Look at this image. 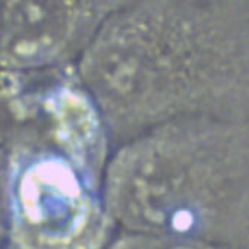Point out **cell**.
<instances>
[{"label": "cell", "instance_id": "5b68a950", "mask_svg": "<svg viewBox=\"0 0 249 249\" xmlns=\"http://www.w3.org/2000/svg\"><path fill=\"white\" fill-rule=\"evenodd\" d=\"M108 249H230L204 242L122 233Z\"/></svg>", "mask_w": 249, "mask_h": 249}, {"label": "cell", "instance_id": "277c9868", "mask_svg": "<svg viewBox=\"0 0 249 249\" xmlns=\"http://www.w3.org/2000/svg\"><path fill=\"white\" fill-rule=\"evenodd\" d=\"M120 2L0 3V72L75 69Z\"/></svg>", "mask_w": 249, "mask_h": 249}, {"label": "cell", "instance_id": "8992f818", "mask_svg": "<svg viewBox=\"0 0 249 249\" xmlns=\"http://www.w3.org/2000/svg\"><path fill=\"white\" fill-rule=\"evenodd\" d=\"M6 237V226H5V215H3V208L2 202H0V239Z\"/></svg>", "mask_w": 249, "mask_h": 249}, {"label": "cell", "instance_id": "6da1fadb", "mask_svg": "<svg viewBox=\"0 0 249 249\" xmlns=\"http://www.w3.org/2000/svg\"><path fill=\"white\" fill-rule=\"evenodd\" d=\"M76 73L113 148L175 120L249 119V2H120Z\"/></svg>", "mask_w": 249, "mask_h": 249}, {"label": "cell", "instance_id": "7a4b0ae2", "mask_svg": "<svg viewBox=\"0 0 249 249\" xmlns=\"http://www.w3.org/2000/svg\"><path fill=\"white\" fill-rule=\"evenodd\" d=\"M111 151L75 72L0 89V202L18 249H100L114 227L103 198Z\"/></svg>", "mask_w": 249, "mask_h": 249}, {"label": "cell", "instance_id": "3957f363", "mask_svg": "<svg viewBox=\"0 0 249 249\" xmlns=\"http://www.w3.org/2000/svg\"><path fill=\"white\" fill-rule=\"evenodd\" d=\"M103 198L122 233L249 249V119L175 120L114 147Z\"/></svg>", "mask_w": 249, "mask_h": 249}]
</instances>
